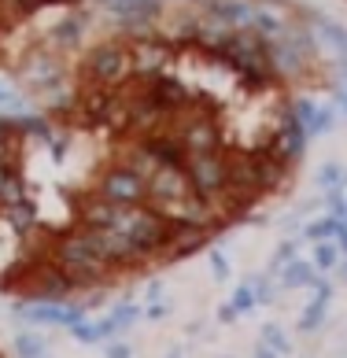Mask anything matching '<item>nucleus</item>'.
Returning <instances> with one entry per match:
<instances>
[{"mask_svg":"<svg viewBox=\"0 0 347 358\" xmlns=\"http://www.w3.org/2000/svg\"><path fill=\"white\" fill-rule=\"evenodd\" d=\"M52 262L63 270V277L74 288H92V285H104L111 277V266L85 244L82 229H71V233L52 241Z\"/></svg>","mask_w":347,"mask_h":358,"instance_id":"1","label":"nucleus"},{"mask_svg":"<svg viewBox=\"0 0 347 358\" xmlns=\"http://www.w3.org/2000/svg\"><path fill=\"white\" fill-rule=\"evenodd\" d=\"M115 229L126 233V241L133 244V251H137L141 259H152V255H163L167 251L174 225L163 215H155L148 203H141V207H122Z\"/></svg>","mask_w":347,"mask_h":358,"instance_id":"2","label":"nucleus"},{"mask_svg":"<svg viewBox=\"0 0 347 358\" xmlns=\"http://www.w3.org/2000/svg\"><path fill=\"white\" fill-rule=\"evenodd\" d=\"M82 74L89 78V85L122 89L129 78H133L129 45H122V41H104V45H97V48H89L85 59H82Z\"/></svg>","mask_w":347,"mask_h":358,"instance_id":"3","label":"nucleus"},{"mask_svg":"<svg viewBox=\"0 0 347 358\" xmlns=\"http://www.w3.org/2000/svg\"><path fill=\"white\" fill-rule=\"evenodd\" d=\"M185 178L192 185V196L199 200H222L229 189V155L222 148L218 152H204V155H189L185 163Z\"/></svg>","mask_w":347,"mask_h":358,"instance_id":"4","label":"nucleus"},{"mask_svg":"<svg viewBox=\"0 0 347 358\" xmlns=\"http://www.w3.org/2000/svg\"><path fill=\"white\" fill-rule=\"evenodd\" d=\"M189 196H192V185L185 178V166H155V174L148 178V189H144V203L167 218V210L189 200Z\"/></svg>","mask_w":347,"mask_h":358,"instance_id":"5","label":"nucleus"},{"mask_svg":"<svg viewBox=\"0 0 347 358\" xmlns=\"http://www.w3.org/2000/svg\"><path fill=\"white\" fill-rule=\"evenodd\" d=\"M144 189H148V178H141L137 170L126 166V163H111L100 174V185H97V192L108 196V200L118 203V207H141Z\"/></svg>","mask_w":347,"mask_h":358,"instance_id":"6","label":"nucleus"},{"mask_svg":"<svg viewBox=\"0 0 347 358\" xmlns=\"http://www.w3.org/2000/svg\"><path fill=\"white\" fill-rule=\"evenodd\" d=\"M174 48L167 37L159 34H148V37H133L129 41V59H133V78H141V82H152L167 71V63L174 59Z\"/></svg>","mask_w":347,"mask_h":358,"instance_id":"7","label":"nucleus"},{"mask_svg":"<svg viewBox=\"0 0 347 358\" xmlns=\"http://www.w3.org/2000/svg\"><path fill=\"white\" fill-rule=\"evenodd\" d=\"M174 137L181 141L185 155H204V152H218L222 148V129L215 122V115H189L181 118Z\"/></svg>","mask_w":347,"mask_h":358,"instance_id":"8","label":"nucleus"},{"mask_svg":"<svg viewBox=\"0 0 347 358\" xmlns=\"http://www.w3.org/2000/svg\"><path fill=\"white\" fill-rule=\"evenodd\" d=\"M148 100L155 103V111H163L167 118H181L189 108H196V92H189V85L178 82L170 74H159L148 82Z\"/></svg>","mask_w":347,"mask_h":358,"instance_id":"9","label":"nucleus"},{"mask_svg":"<svg viewBox=\"0 0 347 358\" xmlns=\"http://www.w3.org/2000/svg\"><path fill=\"white\" fill-rule=\"evenodd\" d=\"M26 288H30V296L45 299V303H59V299H66L74 292V285L63 277V270L52 262V255L37 259L30 266V273H26Z\"/></svg>","mask_w":347,"mask_h":358,"instance_id":"10","label":"nucleus"},{"mask_svg":"<svg viewBox=\"0 0 347 358\" xmlns=\"http://www.w3.org/2000/svg\"><path fill=\"white\" fill-rule=\"evenodd\" d=\"M303 148H306V129H303L292 115L281 122V129H277V134L262 144L266 159H270V163H277V166H285V170L303 155Z\"/></svg>","mask_w":347,"mask_h":358,"instance_id":"11","label":"nucleus"},{"mask_svg":"<svg viewBox=\"0 0 347 358\" xmlns=\"http://www.w3.org/2000/svg\"><path fill=\"white\" fill-rule=\"evenodd\" d=\"M311 63H314V56H306L303 48H296L285 37L270 45V67L277 74V82H299V78L311 74Z\"/></svg>","mask_w":347,"mask_h":358,"instance_id":"12","label":"nucleus"},{"mask_svg":"<svg viewBox=\"0 0 347 358\" xmlns=\"http://www.w3.org/2000/svg\"><path fill=\"white\" fill-rule=\"evenodd\" d=\"M141 148L148 152V159L155 166H185L189 163V155H185L181 141L174 137V129H159V134L141 137Z\"/></svg>","mask_w":347,"mask_h":358,"instance_id":"13","label":"nucleus"},{"mask_svg":"<svg viewBox=\"0 0 347 358\" xmlns=\"http://www.w3.org/2000/svg\"><path fill=\"white\" fill-rule=\"evenodd\" d=\"M118 215H122V207L111 203L108 196L92 192L82 200V207H78V218H82L85 229H115L118 225Z\"/></svg>","mask_w":347,"mask_h":358,"instance_id":"14","label":"nucleus"},{"mask_svg":"<svg viewBox=\"0 0 347 358\" xmlns=\"http://www.w3.org/2000/svg\"><path fill=\"white\" fill-rule=\"evenodd\" d=\"M199 11L222 19L225 26H233V30H248L251 15H255V4H251V0H199Z\"/></svg>","mask_w":347,"mask_h":358,"instance_id":"15","label":"nucleus"},{"mask_svg":"<svg viewBox=\"0 0 347 358\" xmlns=\"http://www.w3.org/2000/svg\"><path fill=\"white\" fill-rule=\"evenodd\" d=\"M22 82L30 89H52L59 82V59L48 52H30L22 59Z\"/></svg>","mask_w":347,"mask_h":358,"instance_id":"16","label":"nucleus"},{"mask_svg":"<svg viewBox=\"0 0 347 358\" xmlns=\"http://www.w3.org/2000/svg\"><path fill=\"white\" fill-rule=\"evenodd\" d=\"M207 241H211V233H207V229H192V225H174L170 244H167V255H174V259H189V255H196V251H204Z\"/></svg>","mask_w":347,"mask_h":358,"instance_id":"17","label":"nucleus"},{"mask_svg":"<svg viewBox=\"0 0 347 358\" xmlns=\"http://www.w3.org/2000/svg\"><path fill=\"white\" fill-rule=\"evenodd\" d=\"M26 317L37 325H66L71 329L78 322V310L63 307V303H37V307H26Z\"/></svg>","mask_w":347,"mask_h":358,"instance_id":"18","label":"nucleus"},{"mask_svg":"<svg viewBox=\"0 0 347 358\" xmlns=\"http://www.w3.org/2000/svg\"><path fill=\"white\" fill-rule=\"evenodd\" d=\"M311 285H314V299H311V307L303 310V322H299V329H303V333H314V329L322 325L325 307H329V296H332L329 281H311Z\"/></svg>","mask_w":347,"mask_h":358,"instance_id":"19","label":"nucleus"},{"mask_svg":"<svg viewBox=\"0 0 347 358\" xmlns=\"http://www.w3.org/2000/svg\"><path fill=\"white\" fill-rule=\"evenodd\" d=\"M137 317H141V310L137 307H133V303H118V307L108 314V317H104V336H115V333H122V329H129L133 322H137Z\"/></svg>","mask_w":347,"mask_h":358,"instance_id":"20","label":"nucleus"},{"mask_svg":"<svg viewBox=\"0 0 347 358\" xmlns=\"http://www.w3.org/2000/svg\"><path fill=\"white\" fill-rule=\"evenodd\" d=\"M82 34H85V19H82V15H71V19L56 22V30H52V41H56L59 48H74L78 41H82Z\"/></svg>","mask_w":347,"mask_h":358,"instance_id":"21","label":"nucleus"},{"mask_svg":"<svg viewBox=\"0 0 347 358\" xmlns=\"http://www.w3.org/2000/svg\"><path fill=\"white\" fill-rule=\"evenodd\" d=\"M314 281V266L306 259H292L281 266V285L285 288H303V285H311Z\"/></svg>","mask_w":347,"mask_h":358,"instance_id":"22","label":"nucleus"},{"mask_svg":"<svg viewBox=\"0 0 347 358\" xmlns=\"http://www.w3.org/2000/svg\"><path fill=\"white\" fill-rule=\"evenodd\" d=\"M48 4H56V0H0V11H4L8 22H11V19H30Z\"/></svg>","mask_w":347,"mask_h":358,"instance_id":"23","label":"nucleus"},{"mask_svg":"<svg viewBox=\"0 0 347 358\" xmlns=\"http://www.w3.org/2000/svg\"><path fill=\"white\" fill-rule=\"evenodd\" d=\"M0 215H4L11 225H15L19 233H26L30 225L37 222V210H34V203L30 200H22V203H11V207H0Z\"/></svg>","mask_w":347,"mask_h":358,"instance_id":"24","label":"nucleus"},{"mask_svg":"<svg viewBox=\"0 0 347 358\" xmlns=\"http://www.w3.org/2000/svg\"><path fill=\"white\" fill-rule=\"evenodd\" d=\"M318 189H325V192H337V189H344L347 185V174H344V166L340 163H325L322 170H318Z\"/></svg>","mask_w":347,"mask_h":358,"instance_id":"25","label":"nucleus"},{"mask_svg":"<svg viewBox=\"0 0 347 358\" xmlns=\"http://www.w3.org/2000/svg\"><path fill=\"white\" fill-rule=\"evenodd\" d=\"M340 229V222L332 218V215H322V218H314L311 225H306V233H303V241H314V244H322V241H329L332 233Z\"/></svg>","mask_w":347,"mask_h":358,"instance_id":"26","label":"nucleus"},{"mask_svg":"<svg viewBox=\"0 0 347 358\" xmlns=\"http://www.w3.org/2000/svg\"><path fill=\"white\" fill-rule=\"evenodd\" d=\"M318 34H322L325 41L340 52V56H347V30H344V26H337L332 19H318Z\"/></svg>","mask_w":347,"mask_h":358,"instance_id":"27","label":"nucleus"},{"mask_svg":"<svg viewBox=\"0 0 347 358\" xmlns=\"http://www.w3.org/2000/svg\"><path fill=\"white\" fill-rule=\"evenodd\" d=\"M337 259H340V248H337V244H329V241H322V244L314 248L311 266H314V270H322V273H329V270H337Z\"/></svg>","mask_w":347,"mask_h":358,"instance_id":"28","label":"nucleus"},{"mask_svg":"<svg viewBox=\"0 0 347 358\" xmlns=\"http://www.w3.org/2000/svg\"><path fill=\"white\" fill-rule=\"evenodd\" d=\"M15 355L19 358H45V340L34 333H19L15 336Z\"/></svg>","mask_w":347,"mask_h":358,"instance_id":"29","label":"nucleus"},{"mask_svg":"<svg viewBox=\"0 0 347 358\" xmlns=\"http://www.w3.org/2000/svg\"><path fill=\"white\" fill-rule=\"evenodd\" d=\"M251 307H255V292H251V285H240L233 292V303H229V310L240 317V314H248Z\"/></svg>","mask_w":347,"mask_h":358,"instance_id":"30","label":"nucleus"},{"mask_svg":"<svg viewBox=\"0 0 347 358\" xmlns=\"http://www.w3.org/2000/svg\"><path fill=\"white\" fill-rule=\"evenodd\" d=\"M71 336H74V340H82V343L108 340V336H104V325H89V322H74V325H71Z\"/></svg>","mask_w":347,"mask_h":358,"instance_id":"31","label":"nucleus"},{"mask_svg":"<svg viewBox=\"0 0 347 358\" xmlns=\"http://www.w3.org/2000/svg\"><path fill=\"white\" fill-rule=\"evenodd\" d=\"M314 115H318V108H314L311 100H296V103H292V118H296V122H299L303 129H311ZM306 137H311V134H306Z\"/></svg>","mask_w":347,"mask_h":358,"instance_id":"32","label":"nucleus"},{"mask_svg":"<svg viewBox=\"0 0 347 358\" xmlns=\"http://www.w3.org/2000/svg\"><path fill=\"white\" fill-rule=\"evenodd\" d=\"M262 343H266L270 351H277V355H288V340H285L281 329H274V325L262 329Z\"/></svg>","mask_w":347,"mask_h":358,"instance_id":"33","label":"nucleus"},{"mask_svg":"<svg viewBox=\"0 0 347 358\" xmlns=\"http://www.w3.org/2000/svg\"><path fill=\"white\" fill-rule=\"evenodd\" d=\"M329 215L337 222H347V196H344V189L329 192Z\"/></svg>","mask_w":347,"mask_h":358,"instance_id":"34","label":"nucleus"},{"mask_svg":"<svg viewBox=\"0 0 347 358\" xmlns=\"http://www.w3.org/2000/svg\"><path fill=\"white\" fill-rule=\"evenodd\" d=\"M296 248H299L296 241H285L281 248H277V251H274V262H270V270H281V266H285V262H292V259H296Z\"/></svg>","mask_w":347,"mask_h":358,"instance_id":"35","label":"nucleus"},{"mask_svg":"<svg viewBox=\"0 0 347 358\" xmlns=\"http://www.w3.org/2000/svg\"><path fill=\"white\" fill-rule=\"evenodd\" d=\"M251 292H255V307L259 303H274V288H270V281H266V277H251Z\"/></svg>","mask_w":347,"mask_h":358,"instance_id":"36","label":"nucleus"},{"mask_svg":"<svg viewBox=\"0 0 347 358\" xmlns=\"http://www.w3.org/2000/svg\"><path fill=\"white\" fill-rule=\"evenodd\" d=\"M211 273H215L218 281L229 277V259H225V251H211Z\"/></svg>","mask_w":347,"mask_h":358,"instance_id":"37","label":"nucleus"},{"mask_svg":"<svg viewBox=\"0 0 347 358\" xmlns=\"http://www.w3.org/2000/svg\"><path fill=\"white\" fill-rule=\"evenodd\" d=\"M329 129H332V111L318 108V115H314V122H311V129H306V134H329Z\"/></svg>","mask_w":347,"mask_h":358,"instance_id":"38","label":"nucleus"},{"mask_svg":"<svg viewBox=\"0 0 347 358\" xmlns=\"http://www.w3.org/2000/svg\"><path fill=\"white\" fill-rule=\"evenodd\" d=\"M22 108V100L15 96L11 89H0V111H19Z\"/></svg>","mask_w":347,"mask_h":358,"instance_id":"39","label":"nucleus"},{"mask_svg":"<svg viewBox=\"0 0 347 358\" xmlns=\"http://www.w3.org/2000/svg\"><path fill=\"white\" fill-rule=\"evenodd\" d=\"M104 358H133V348H129V343H122V340H115Z\"/></svg>","mask_w":347,"mask_h":358,"instance_id":"40","label":"nucleus"},{"mask_svg":"<svg viewBox=\"0 0 347 358\" xmlns=\"http://www.w3.org/2000/svg\"><path fill=\"white\" fill-rule=\"evenodd\" d=\"M337 233H340V244H337V248L347 251V222H340V229H337Z\"/></svg>","mask_w":347,"mask_h":358,"instance_id":"41","label":"nucleus"},{"mask_svg":"<svg viewBox=\"0 0 347 358\" xmlns=\"http://www.w3.org/2000/svg\"><path fill=\"white\" fill-rule=\"evenodd\" d=\"M167 314V307H152V310H144V317H148V322H155V317H163Z\"/></svg>","mask_w":347,"mask_h":358,"instance_id":"42","label":"nucleus"},{"mask_svg":"<svg viewBox=\"0 0 347 358\" xmlns=\"http://www.w3.org/2000/svg\"><path fill=\"white\" fill-rule=\"evenodd\" d=\"M255 358H281V355H277V351H270L266 343H259V355H255Z\"/></svg>","mask_w":347,"mask_h":358,"instance_id":"43","label":"nucleus"},{"mask_svg":"<svg viewBox=\"0 0 347 358\" xmlns=\"http://www.w3.org/2000/svg\"><path fill=\"white\" fill-rule=\"evenodd\" d=\"M144 296H148V299H159V296H163V288H159V285H148V292H144Z\"/></svg>","mask_w":347,"mask_h":358,"instance_id":"44","label":"nucleus"},{"mask_svg":"<svg viewBox=\"0 0 347 358\" xmlns=\"http://www.w3.org/2000/svg\"><path fill=\"white\" fill-rule=\"evenodd\" d=\"M337 103H340V111H347V89L337 92Z\"/></svg>","mask_w":347,"mask_h":358,"instance_id":"45","label":"nucleus"},{"mask_svg":"<svg viewBox=\"0 0 347 358\" xmlns=\"http://www.w3.org/2000/svg\"><path fill=\"white\" fill-rule=\"evenodd\" d=\"M167 358H185V355H181L178 348H170V351H167Z\"/></svg>","mask_w":347,"mask_h":358,"instance_id":"46","label":"nucleus"},{"mask_svg":"<svg viewBox=\"0 0 347 358\" xmlns=\"http://www.w3.org/2000/svg\"><path fill=\"white\" fill-rule=\"evenodd\" d=\"M4 26H8V15H4V11H0V30H4Z\"/></svg>","mask_w":347,"mask_h":358,"instance_id":"47","label":"nucleus"},{"mask_svg":"<svg viewBox=\"0 0 347 358\" xmlns=\"http://www.w3.org/2000/svg\"><path fill=\"white\" fill-rule=\"evenodd\" d=\"M344 277H347V266H344Z\"/></svg>","mask_w":347,"mask_h":358,"instance_id":"48","label":"nucleus"}]
</instances>
